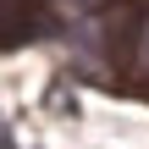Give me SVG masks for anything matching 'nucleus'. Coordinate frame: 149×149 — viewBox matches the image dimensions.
<instances>
[{
	"label": "nucleus",
	"instance_id": "7ed1b4c3",
	"mask_svg": "<svg viewBox=\"0 0 149 149\" xmlns=\"http://www.w3.org/2000/svg\"><path fill=\"white\" fill-rule=\"evenodd\" d=\"M0 149H6V122H0Z\"/></svg>",
	"mask_w": 149,
	"mask_h": 149
},
{
	"label": "nucleus",
	"instance_id": "f257e3e1",
	"mask_svg": "<svg viewBox=\"0 0 149 149\" xmlns=\"http://www.w3.org/2000/svg\"><path fill=\"white\" fill-rule=\"evenodd\" d=\"M133 72L149 77V6L138 11V28H133Z\"/></svg>",
	"mask_w": 149,
	"mask_h": 149
},
{
	"label": "nucleus",
	"instance_id": "f03ea898",
	"mask_svg": "<svg viewBox=\"0 0 149 149\" xmlns=\"http://www.w3.org/2000/svg\"><path fill=\"white\" fill-rule=\"evenodd\" d=\"M66 6H94V0H66Z\"/></svg>",
	"mask_w": 149,
	"mask_h": 149
}]
</instances>
